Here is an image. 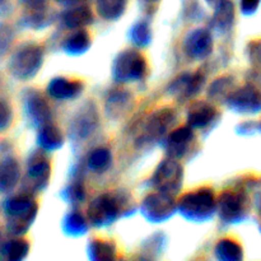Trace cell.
Segmentation results:
<instances>
[{
  "label": "cell",
  "instance_id": "1",
  "mask_svg": "<svg viewBox=\"0 0 261 261\" xmlns=\"http://www.w3.org/2000/svg\"><path fill=\"white\" fill-rule=\"evenodd\" d=\"M3 209L7 217L8 232L18 237L25 233L33 223L38 205L30 193H23L8 198Z\"/></svg>",
  "mask_w": 261,
  "mask_h": 261
},
{
  "label": "cell",
  "instance_id": "2",
  "mask_svg": "<svg viewBox=\"0 0 261 261\" xmlns=\"http://www.w3.org/2000/svg\"><path fill=\"white\" fill-rule=\"evenodd\" d=\"M43 63V50L38 45H25L10 58L8 69L18 81L32 79L40 71Z\"/></svg>",
  "mask_w": 261,
  "mask_h": 261
},
{
  "label": "cell",
  "instance_id": "3",
  "mask_svg": "<svg viewBox=\"0 0 261 261\" xmlns=\"http://www.w3.org/2000/svg\"><path fill=\"white\" fill-rule=\"evenodd\" d=\"M177 208L190 221H205L216 209L214 193L211 189H198L181 196Z\"/></svg>",
  "mask_w": 261,
  "mask_h": 261
},
{
  "label": "cell",
  "instance_id": "4",
  "mask_svg": "<svg viewBox=\"0 0 261 261\" xmlns=\"http://www.w3.org/2000/svg\"><path fill=\"white\" fill-rule=\"evenodd\" d=\"M147 68V60L139 51L125 50L115 60L114 78L120 83L139 81L145 75Z\"/></svg>",
  "mask_w": 261,
  "mask_h": 261
},
{
  "label": "cell",
  "instance_id": "5",
  "mask_svg": "<svg viewBox=\"0 0 261 261\" xmlns=\"http://www.w3.org/2000/svg\"><path fill=\"white\" fill-rule=\"evenodd\" d=\"M249 196L246 190L228 189L223 191L218 199V208L222 219L226 222H239L245 218L249 212Z\"/></svg>",
  "mask_w": 261,
  "mask_h": 261
},
{
  "label": "cell",
  "instance_id": "6",
  "mask_svg": "<svg viewBox=\"0 0 261 261\" xmlns=\"http://www.w3.org/2000/svg\"><path fill=\"white\" fill-rule=\"evenodd\" d=\"M182 167L177 160L168 158L161 162L155 170L153 176V185L157 190L173 195L182 182Z\"/></svg>",
  "mask_w": 261,
  "mask_h": 261
},
{
  "label": "cell",
  "instance_id": "7",
  "mask_svg": "<svg viewBox=\"0 0 261 261\" xmlns=\"http://www.w3.org/2000/svg\"><path fill=\"white\" fill-rule=\"evenodd\" d=\"M175 208L172 194L158 190L157 193L150 194L144 199L142 212L150 222H163L172 216Z\"/></svg>",
  "mask_w": 261,
  "mask_h": 261
},
{
  "label": "cell",
  "instance_id": "8",
  "mask_svg": "<svg viewBox=\"0 0 261 261\" xmlns=\"http://www.w3.org/2000/svg\"><path fill=\"white\" fill-rule=\"evenodd\" d=\"M120 212L119 201L112 195L105 194L94 199L88 209V219L93 226L103 227L111 224L117 218Z\"/></svg>",
  "mask_w": 261,
  "mask_h": 261
},
{
  "label": "cell",
  "instance_id": "9",
  "mask_svg": "<svg viewBox=\"0 0 261 261\" xmlns=\"http://www.w3.org/2000/svg\"><path fill=\"white\" fill-rule=\"evenodd\" d=\"M228 105L241 114H256L261 111V92L254 86H245L231 92Z\"/></svg>",
  "mask_w": 261,
  "mask_h": 261
},
{
  "label": "cell",
  "instance_id": "10",
  "mask_svg": "<svg viewBox=\"0 0 261 261\" xmlns=\"http://www.w3.org/2000/svg\"><path fill=\"white\" fill-rule=\"evenodd\" d=\"M24 110L28 120L36 126L41 127L48 124L51 119V110L42 94L30 91L24 98Z\"/></svg>",
  "mask_w": 261,
  "mask_h": 261
},
{
  "label": "cell",
  "instance_id": "11",
  "mask_svg": "<svg viewBox=\"0 0 261 261\" xmlns=\"http://www.w3.org/2000/svg\"><path fill=\"white\" fill-rule=\"evenodd\" d=\"M194 142V132L190 125L180 126L171 132L167 138V152L171 158H181L190 150Z\"/></svg>",
  "mask_w": 261,
  "mask_h": 261
},
{
  "label": "cell",
  "instance_id": "12",
  "mask_svg": "<svg viewBox=\"0 0 261 261\" xmlns=\"http://www.w3.org/2000/svg\"><path fill=\"white\" fill-rule=\"evenodd\" d=\"M51 166L45 158L32 160L28 165L25 182L28 184V193L30 191H40L47 185L50 178Z\"/></svg>",
  "mask_w": 261,
  "mask_h": 261
},
{
  "label": "cell",
  "instance_id": "13",
  "mask_svg": "<svg viewBox=\"0 0 261 261\" xmlns=\"http://www.w3.org/2000/svg\"><path fill=\"white\" fill-rule=\"evenodd\" d=\"M212 46L213 40L211 33L204 28L194 30L185 41L186 53L194 59H204L208 56L212 51Z\"/></svg>",
  "mask_w": 261,
  "mask_h": 261
},
{
  "label": "cell",
  "instance_id": "14",
  "mask_svg": "<svg viewBox=\"0 0 261 261\" xmlns=\"http://www.w3.org/2000/svg\"><path fill=\"white\" fill-rule=\"evenodd\" d=\"M204 76L200 73L184 74L171 84V93L178 98H191L200 91Z\"/></svg>",
  "mask_w": 261,
  "mask_h": 261
},
{
  "label": "cell",
  "instance_id": "15",
  "mask_svg": "<svg viewBox=\"0 0 261 261\" xmlns=\"http://www.w3.org/2000/svg\"><path fill=\"white\" fill-rule=\"evenodd\" d=\"M83 89V86L75 79H66L63 76L53 79L47 86V93L56 99H73Z\"/></svg>",
  "mask_w": 261,
  "mask_h": 261
},
{
  "label": "cell",
  "instance_id": "16",
  "mask_svg": "<svg viewBox=\"0 0 261 261\" xmlns=\"http://www.w3.org/2000/svg\"><path fill=\"white\" fill-rule=\"evenodd\" d=\"M217 110L208 102L198 101L191 105L188 112V124L193 129L205 127L216 119Z\"/></svg>",
  "mask_w": 261,
  "mask_h": 261
},
{
  "label": "cell",
  "instance_id": "17",
  "mask_svg": "<svg viewBox=\"0 0 261 261\" xmlns=\"http://www.w3.org/2000/svg\"><path fill=\"white\" fill-rule=\"evenodd\" d=\"M20 178V167L14 158H5L0 162V194L9 193Z\"/></svg>",
  "mask_w": 261,
  "mask_h": 261
},
{
  "label": "cell",
  "instance_id": "18",
  "mask_svg": "<svg viewBox=\"0 0 261 261\" xmlns=\"http://www.w3.org/2000/svg\"><path fill=\"white\" fill-rule=\"evenodd\" d=\"M63 22L70 30L86 27L92 22V12L86 5H73L69 7L63 14Z\"/></svg>",
  "mask_w": 261,
  "mask_h": 261
},
{
  "label": "cell",
  "instance_id": "19",
  "mask_svg": "<svg viewBox=\"0 0 261 261\" xmlns=\"http://www.w3.org/2000/svg\"><path fill=\"white\" fill-rule=\"evenodd\" d=\"M175 115L170 110H163V111L157 112L150 120L148 121L147 127H145V134L149 139L152 138H160L161 135L165 134L167 127L173 122Z\"/></svg>",
  "mask_w": 261,
  "mask_h": 261
},
{
  "label": "cell",
  "instance_id": "20",
  "mask_svg": "<svg viewBox=\"0 0 261 261\" xmlns=\"http://www.w3.org/2000/svg\"><path fill=\"white\" fill-rule=\"evenodd\" d=\"M89 45H91L89 33L83 28H78L64 41V50L69 55H81L88 50Z\"/></svg>",
  "mask_w": 261,
  "mask_h": 261
},
{
  "label": "cell",
  "instance_id": "21",
  "mask_svg": "<svg viewBox=\"0 0 261 261\" xmlns=\"http://www.w3.org/2000/svg\"><path fill=\"white\" fill-rule=\"evenodd\" d=\"M64 138L60 129L51 122L40 127L38 132V145L45 150H56L63 145Z\"/></svg>",
  "mask_w": 261,
  "mask_h": 261
},
{
  "label": "cell",
  "instance_id": "22",
  "mask_svg": "<svg viewBox=\"0 0 261 261\" xmlns=\"http://www.w3.org/2000/svg\"><path fill=\"white\" fill-rule=\"evenodd\" d=\"M30 251V244L23 239H13L5 242L0 249V259L8 261H20Z\"/></svg>",
  "mask_w": 261,
  "mask_h": 261
},
{
  "label": "cell",
  "instance_id": "23",
  "mask_svg": "<svg viewBox=\"0 0 261 261\" xmlns=\"http://www.w3.org/2000/svg\"><path fill=\"white\" fill-rule=\"evenodd\" d=\"M216 255L219 260L239 261L244 257V249L236 240L223 239L216 245Z\"/></svg>",
  "mask_w": 261,
  "mask_h": 261
},
{
  "label": "cell",
  "instance_id": "24",
  "mask_svg": "<svg viewBox=\"0 0 261 261\" xmlns=\"http://www.w3.org/2000/svg\"><path fill=\"white\" fill-rule=\"evenodd\" d=\"M127 0H97V12L103 19L115 20L124 14Z\"/></svg>",
  "mask_w": 261,
  "mask_h": 261
},
{
  "label": "cell",
  "instance_id": "25",
  "mask_svg": "<svg viewBox=\"0 0 261 261\" xmlns=\"http://www.w3.org/2000/svg\"><path fill=\"white\" fill-rule=\"evenodd\" d=\"M214 22L222 30H229L234 22V4L231 0H219L214 12Z\"/></svg>",
  "mask_w": 261,
  "mask_h": 261
},
{
  "label": "cell",
  "instance_id": "26",
  "mask_svg": "<svg viewBox=\"0 0 261 261\" xmlns=\"http://www.w3.org/2000/svg\"><path fill=\"white\" fill-rule=\"evenodd\" d=\"M115 245L105 240H97L89 246V257L93 260H111L115 257Z\"/></svg>",
  "mask_w": 261,
  "mask_h": 261
},
{
  "label": "cell",
  "instance_id": "27",
  "mask_svg": "<svg viewBox=\"0 0 261 261\" xmlns=\"http://www.w3.org/2000/svg\"><path fill=\"white\" fill-rule=\"evenodd\" d=\"M87 228H88V224H87L84 217L76 212L68 214L66 218L64 219V229L66 233L71 234V236H82L86 233Z\"/></svg>",
  "mask_w": 261,
  "mask_h": 261
},
{
  "label": "cell",
  "instance_id": "28",
  "mask_svg": "<svg viewBox=\"0 0 261 261\" xmlns=\"http://www.w3.org/2000/svg\"><path fill=\"white\" fill-rule=\"evenodd\" d=\"M111 163V153L105 148H98L89 154L88 167L93 172H103Z\"/></svg>",
  "mask_w": 261,
  "mask_h": 261
},
{
  "label": "cell",
  "instance_id": "29",
  "mask_svg": "<svg viewBox=\"0 0 261 261\" xmlns=\"http://www.w3.org/2000/svg\"><path fill=\"white\" fill-rule=\"evenodd\" d=\"M132 38L135 45L147 46L150 42V30L149 25L144 22H140L134 25L132 31Z\"/></svg>",
  "mask_w": 261,
  "mask_h": 261
},
{
  "label": "cell",
  "instance_id": "30",
  "mask_svg": "<svg viewBox=\"0 0 261 261\" xmlns=\"http://www.w3.org/2000/svg\"><path fill=\"white\" fill-rule=\"evenodd\" d=\"M233 81L231 78H221L212 84L209 94L213 97H228L233 91Z\"/></svg>",
  "mask_w": 261,
  "mask_h": 261
},
{
  "label": "cell",
  "instance_id": "31",
  "mask_svg": "<svg viewBox=\"0 0 261 261\" xmlns=\"http://www.w3.org/2000/svg\"><path fill=\"white\" fill-rule=\"evenodd\" d=\"M129 98L130 97L126 92H114L111 94V97L109 98V110H111V112L121 111V110H124L126 107Z\"/></svg>",
  "mask_w": 261,
  "mask_h": 261
},
{
  "label": "cell",
  "instance_id": "32",
  "mask_svg": "<svg viewBox=\"0 0 261 261\" xmlns=\"http://www.w3.org/2000/svg\"><path fill=\"white\" fill-rule=\"evenodd\" d=\"M93 121L94 119L92 116H89L88 112L84 115H81V117H79L75 122L76 134H78L79 137H81V135L82 137H84V135L89 134V133L92 132V129H93V125H92V122Z\"/></svg>",
  "mask_w": 261,
  "mask_h": 261
},
{
  "label": "cell",
  "instance_id": "33",
  "mask_svg": "<svg viewBox=\"0 0 261 261\" xmlns=\"http://www.w3.org/2000/svg\"><path fill=\"white\" fill-rule=\"evenodd\" d=\"M13 120L12 107L8 102L0 101V132H4L10 126Z\"/></svg>",
  "mask_w": 261,
  "mask_h": 261
},
{
  "label": "cell",
  "instance_id": "34",
  "mask_svg": "<svg viewBox=\"0 0 261 261\" xmlns=\"http://www.w3.org/2000/svg\"><path fill=\"white\" fill-rule=\"evenodd\" d=\"M13 40V32L7 24L0 23V58L5 55Z\"/></svg>",
  "mask_w": 261,
  "mask_h": 261
},
{
  "label": "cell",
  "instance_id": "35",
  "mask_svg": "<svg viewBox=\"0 0 261 261\" xmlns=\"http://www.w3.org/2000/svg\"><path fill=\"white\" fill-rule=\"evenodd\" d=\"M260 4L261 0H241L240 7H241V12L245 15H252L259 9Z\"/></svg>",
  "mask_w": 261,
  "mask_h": 261
},
{
  "label": "cell",
  "instance_id": "36",
  "mask_svg": "<svg viewBox=\"0 0 261 261\" xmlns=\"http://www.w3.org/2000/svg\"><path fill=\"white\" fill-rule=\"evenodd\" d=\"M250 59L255 65H261V41H256L250 47Z\"/></svg>",
  "mask_w": 261,
  "mask_h": 261
},
{
  "label": "cell",
  "instance_id": "37",
  "mask_svg": "<svg viewBox=\"0 0 261 261\" xmlns=\"http://www.w3.org/2000/svg\"><path fill=\"white\" fill-rule=\"evenodd\" d=\"M69 199L71 201H83L84 190L81 185H73L69 189Z\"/></svg>",
  "mask_w": 261,
  "mask_h": 261
},
{
  "label": "cell",
  "instance_id": "38",
  "mask_svg": "<svg viewBox=\"0 0 261 261\" xmlns=\"http://www.w3.org/2000/svg\"><path fill=\"white\" fill-rule=\"evenodd\" d=\"M46 2L47 0H20V3L30 10L45 9Z\"/></svg>",
  "mask_w": 261,
  "mask_h": 261
},
{
  "label": "cell",
  "instance_id": "39",
  "mask_svg": "<svg viewBox=\"0 0 261 261\" xmlns=\"http://www.w3.org/2000/svg\"><path fill=\"white\" fill-rule=\"evenodd\" d=\"M81 0H56V3L61 5H65V7H73V5H76Z\"/></svg>",
  "mask_w": 261,
  "mask_h": 261
},
{
  "label": "cell",
  "instance_id": "40",
  "mask_svg": "<svg viewBox=\"0 0 261 261\" xmlns=\"http://www.w3.org/2000/svg\"><path fill=\"white\" fill-rule=\"evenodd\" d=\"M8 8V0H0V12L5 10Z\"/></svg>",
  "mask_w": 261,
  "mask_h": 261
},
{
  "label": "cell",
  "instance_id": "41",
  "mask_svg": "<svg viewBox=\"0 0 261 261\" xmlns=\"http://www.w3.org/2000/svg\"><path fill=\"white\" fill-rule=\"evenodd\" d=\"M257 213H259V216L261 218V194H260L259 199H257Z\"/></svg>",
  "mask_w": 261,
  "mask_h": 261
},
{
  "label": "cell",
  "instance_id": "42",
  "mask_svg": "<svg viewBox=\"0 0 261 261\" xmlns=\"http://www.w3.org/2000/svg\"><path fill=\"white\" fill-rule=\"evenodd\" d=\"M259 126H260V129H261V120H260V125H259Z\"/></svg>",
  "mask_w": 261,
  "mask_h": 261
},
{
  "label": "cell",
  "instance_id": "43",
  "mask_svg": "<svg viewBox=\"0 0 261 261\" xmlns=\"http://www.w3.org/2000/svg\"><path fill=\"white\" fill-rule=\"evenodd\" d=\"M150 2H154V0H150Z\"/></svg>",
  "mask_w": 261,
  "mask_h": 261
}]
</instances>
